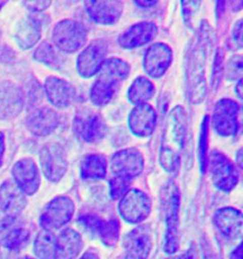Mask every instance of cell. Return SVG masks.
Returning <instances> with one entry per match:
<instances>
[{
	"label": "cell",
	"instance_id": "obj_1",
	"mask_svg": "<svg viewBox=\"0 0 243 259\" xmlns=\"http://www.w3.org/2000/svg\"><path fill=\"white\" fill-rule=\"evenodd\" d=\"M210 32V27L204 21L190 44L186 56L189 99L194 105L202 103L206 95L205 69L211 40Z\"/></svg>",
	"mask_w": 243,
	"mask_h": 259
},
{
	"label": "cell",
	"instance_id": "obj_2",
	"mask_svg": "<svg viewBox=\"0 0 243 259\" xmlns=\"http://www.w3.org/2000/svg\"><path fill=\"white\" fill-rule=\"evenodd\" d=\"M186 126L187 115L184 107L176 106L167 116L159 145V164L167 172H174L180 165Z\"/></svg>",
	"mask_w": 243,
	"mask_h": 259
},
{
	"label": "cell",
	"instance_id": "obj_3",
	"mask_svg": "<svg viewBox=\"0 0 243 259\" xmlns=\"http://www.w3.org/2000/svg\"><path fill=\"white\" fill-rule=\"evenodd\" d=\"M160 202L165 215L166 236L164 251L172 255L180 248V203L181 196L173 181H168L160 191Z\"/></svg>",
	"mask_w": 243,
	"mask_h": 259
},
{
	"label": "cell",
	"instance_id": "obj_4",
	"mask_svg": "<svg viewBox=\"0 0 243 259\" xmlns=\"http://www.w3.org/2000/svg\"><path fill=\"white\" fill-rule=\"evenodd\" d=\"M89 36L87 27L74 19H64L53 28L52 40L53 45L66 54H75L83 48Z\"/></svg>",
	"mask_w": 243,
	"mask_h": 259
},
{
	"label": "cell",
	"instance_id": "obj_5",
	"mask_svg": "<svg viewBox=\"0 0 243 259\" xmlns=\"http://www.w3.org/2000/svg\"><path fill=\"white\" fill-rule=\"evenodd\" d=\"M72 125L76 136L89 144L99 143L106 135V123L103 115L91 107H80L76 110Z\"/></svg>",
	"mask_w": 243,
	"mask_h": 259
},
{
	"label": "cell",
	"instance_id": "obj_6",
	"mask_svg": "<svg viewBox=\"0 0 243 259\" xmlns=\"http://www.w3.org/2000/svg\"><path fill=\"white\" fill-rule=\"evenodd\" d=\"M206 166L213 184L219 190L229 193L237 185L239 181L237 169L225 154L213 150L208 157Z\"/></svg>",
	"mask_w": 243,
	"mask_h": 259
},
{
	"label": "cell",
	"instance_id": "obj_7",
	"mask_svg": "<svg viewBox=\"0 0 243 259\" xmlns=\"http://www.w3.org/2000/svg\"><path fill=\"white\" fill-rule=\"evenodd\" d=\"M239 117L240 107L235 101L220 100L213 111V128L221 137H234L239 130Z\"/></svg>",
	"mask_w": 243,
	"mask_h": 259
},
{
	"label": "cell",
	"instance_id": "obj_8",
	"mask_svg": "<svg viewBox=\"0 0 243 259\" xmlns=\"http://www.w3.org/2000/svg\"><path fill=\"white\" fill-rule=\"evenodd\" d=\"M151 200L139 189H129L121 198L118 210L122 219L130 224H139L151 213Z\"/></svg>",
	"mask_w": 243,
	"mask_h": 259
},
{
	"label": "cell",
	"instance_id": "obj_9",
	"mask_svg": "<svg viewBox=\"0 0 243 259\" xmlns=\"http://www.w3.org/2000/svg\"><path fill=\"white\" fill-rule=\"evenodd\" d=\"M39 162L43 175L51 183H58L68 170L66 152L60 145L48 143L39 152Z\"/></svg>",
	"mask_w": 243,
	"mask_h": 259
},
{
	"label": "cell",
	"instance_id": "obj_10",
	"mask_svg": "<svg viewBox=\"0 0 243 259\" xmlns=\"http://www.w3.org/2000/svg\"><path fill=\"white\" fill-rule=\"evenodd\" d=\"M75 205L73 200L66 196L53 198L40 215V226L43 230L53 231L65 226L73 217Z\"/></svg>",
	"mask_w": 243,
	"mask_h": 259
},
{
	"label": "cell",
	"instance_id": "obj_11",
	"mask_svg": "<svg viewBox=\"0 0 243 259\" xmlns=\"http://www.w3.org/2000/svg\"><path fill=\"white\" fill-rule=\"evenodd\" d=\"M144 167V156L134 148H126L115 153L110 160V171L112 177L133 181L140 175Z\"/></svg>",
	"mask_w": 243,
	"mask_h": 259
},
{
	"label": "cell",
	"instance_id": "obj_12",
	"mask_svg": "<svg viewBox=\"0 0 243 259\" xmlns=\"http://www.w3.org/2000/svg\"><path fill=\"white\" fill-rule=\"evenodd\" d=\"M152 230L148 224L139 225L126 236L120 259H147L152 249Z\"/></svg>",
	"mask_w": 243,
	"mask_h": 259
},
{
	"label": "cell",
	"instance_id": "obj_13",
	"mask_svg": "<svg viewBox=\"0 0 243 259\" xmlns=\"http://www.w3.org/2000/svg\"><path fill=\"white\" fill-rule=\"evenodd\" d=\"M107 44L104 39H96L86 47L78 55L76 68L84 78H91L98 73L102 64L106 59Z\"/></svg>",
	"mask_w": 243,
	"mask_h": 259
},
{
	"label": "cell",
	"instance_id": "obj_14",
	"mask_svg": "<svg viewBox=\"0 0 243 259\" xmlns=\"http://www.w3.org/2000/svg\"><path fill=\"white\" fill-rule=\"evenodd\" d=\"M13 181L26 196L34 195L40 188L41 177L37 164L31 158L17 160L12 168Z\"/></svg>",
	"mask_w": 243,
	"mask_h": 259
},
{
	"label": "cell",
	"instance_id": "obj_15",
	"mask_svg": "<svg viewBox=\"0 0 243 259\" xmlns=\"http://www.w3.org/2000/svg\"><path fill=\"white\" fill-rule=\"evenodd\" d=\"M173 59L171 48L165 43H155L149 47L144 56V71L154 79L163 76L169 69Z\"/></svg>",
	"mask_w": 243,
	"mask_h": 259
},
{
	"label": "cell",
	"instance_id": "obj_16",
	"mask_svg": "<svg viewBox=\"0 0 243 259\" xmlns=\"http://www.w3.org/2000/svg\"><path fill=\"white\" fill-rule=\"evenodd\" d=\"M25 104L24 92L11 81L0 82V120H13L21 113Z\"/></svg>",
	"mask_w": 243,
	"mask_h": 259
},
{
	"label": "cell",
	"instance_id": "obj_17",
	"mask_svg": "<svg viewBox=\"0 0 243 259\" xmlns=\"http://www.w3.org/2000/svg\"><path fill=\"white\" fill-rule=\"evenodd\" d=\"M44 92L53 107H68L75 102L77 91L67 80L56 76L46 78Z\"/></svg>",
	"mask_w": 243,
	"mask_h": 259
},
{
	"label": "cell",
	"instance_id": "obj_18",
	"mask_svg": "<svg viewBox=\"0 0 243 259\" xmlns=\"http://www.w3.org/2000/svg\"><path fill=\"white\" fill-rule=\"evenodd\" d=\"M84 6L89 16L95 23L104 26L117 23L124 10V3L122 1L88 0L84 2Z\"/></svg>",
	"mask_w": 243,
	"mask_h": 259
},
{
	"label": "cell",
	"instance_id": "obj_19",
	"mask_svg": "<svg viewBox=\"0 0 243 259\" xmlns=\"http://www.w3.org/2000/svg\"><path fill=\"white\" fill-rule=\"evenodd\" d=\"M26 195L13 179H8L0 185V211L7 218L16 219L27 206Z\"/></svg>",
	"mask_w": 243,
	"mask_h": 259
},
{
	"label": "cell",
	"instance_id": "obj_20",
	"mask_svg": "<svg viewBox=\"0 0 243 259\" xmlns=\"http://www.w3.org/2000/svg\"><path fill=\"white\" fill-rule=\"evenodd\" d=\"M158 27L153 22L143 21L130 26L118 36L119 46L126 50H133L144 46L156 37Z\"/></svg>",
	"mask_w": 243,
	"mask_h": 259
},
{
	"label": "cell",
	"instance_id": "obj_21",
	"mask_svg": "<svg viewBox=\"0 0 243 259\" xmlns=\"http://www.w3.org/2000/svg\"><path fill=\"white\" fill-rule=\"evenodd\" d=\"M59 115L51 107H41L33 109L26 119V127L37 137L52 134L59 125Z\"/></svg>",
	"mask_w": 243,
	"mask_h": 259
},
{
	"label": "cell",
	"instance_id": "obj_22",
	"mask_svg": "<svg viewBox=\"0 0 243 259\" xmlns=\"http://www.w3.org/2000/svg\"><path fill=\"white\" fill-rule=\"evenodd\" d=\"M157 113L149 104H142L134 107L129 116V127L137 137H149L155 131Z\"/></svg>",
	"mask_w": 243,
	"mask_h": 259
},
{
	"label": "cell",
	"instance_id": "obj_23",
	"mask_svg": "<svg viewBox=\"0 0 243 259\" xmlns=\"http://www.w3.org/2000/svg\"><path fill=\"white\" fill-rule=\"evenodd\" d=\"M214 223L220 235L229 240H235L242 236V213L233 207L219 209L214 214Z\"/></svg>",
	"mask_w": 243,
	"mask_h": 259
},
{
	"label": "cell",
	"instance_id": "obj_24",
	"mask_svg": "<svg viewBox=\"0 0 243 259\" xmlns=\"http://www.w3.org/2000/svg\"><path fill=\"white\" fill-rule=\"evenodd\" d=\"M42 22L34 16H28L20 20L15 31V42L22 50L35 46L41 38Z\"/></svg>",
	"mask_w": 243,
	"mask_h": 259
},
{
	"label": "cell",
	"instance_id": "obj_25",
	"mask_svg": "<svg viewBox=\"0 0 243 259\" xmlns=\"http://www.w3.org/2000/svg\"><path fill=\"white\" fill-rule=\"evenodd\" d=\"M84 247L81 235L71 228L62 230L56 236L55 259H76Z\"/></svg>",
	"mask_w": 243,
	"mask_h": 259
},
{
	"label": "cell",
	"instance_id": "obj_26",
	"mask_svg": "<svg viewBox=\"0 0 243 259\" xmlns=\"http://www.w3.org/2000/svg\"><path fill=\"white\" fill-rule=\"evenodd\" d=\"M130 73V66L120 58H106L99 69L97 79L104 80L111 84H118L126 80Z\"/></svg>",
	"mask_w": 243,
	"mask_h": 259
},
{
	"label": "cell",
	"instance_id": "obj_27",
	"mask_svg": "<svg viewBox=\"0 0 243 259\" xmlns=\"http://www.w3.org/2000/svg\"><path fill=\"white\" fill-rule=\"evenodd\" d=\"M81 177L84 180L100 181L106 178L107 161L101 154L86 155L80 165Z\"/></svg>",
	"mask_w": 243,
	"mask_h": 259
},
{
	"label": "cell",
	"instance_id": "obj_28",
	"mask_svg": "<svg viewBox=\"0 0 243 259\" xmlns=\"http://www.w3.org/2000/svg\"><path fill=\"white\" fill-rule=\"evenodd\" d=\"M155 93V87L151 81L144 76L137 77L129 87L128 97L129 102L135 106L146 104Z\"/></svg>",
	"mask_w": 243,
	"mask_h": 259
},
{
	"label": "cell",
	"instance_id": "obj_29",
	"mask_svg": "<svg viewBox=\"0 0 243 259\" xmlns=\"http://www.w3.org/2000/svg\"><path fill=\"white\" fill-rule=\"evenodd\" d=\"M33 252L39 259H55L56 236L53 231L42 230L38 234L33 243Z\"/></svg>",
	"mask_w": 243,
	"mask_h": 259
},
{
	"label": "cell",
	"instance_id": "obj_30",
	"mask_svg": "<svg viewBox=\"0 0 243 259\" xmlns=\"http://www.w3.org/2000/svg\"><path fill=\"white\" fill-rule=\"evenodd\" d=\"M118 84H111L101 79H96L91 85L90 98L91 103L96 107H103L107 105L118 90Z\"/></svg>",
	"mask_w": 243,
	"mask_h": 259
},
{
	"label": "cell",
	"instance_id": "obj_31",
	"mask_svg": "<svg viewBox=\"0 0 243 259\" xmlns=\"http://www.w3.org/2000/svg\"><path fill=\"white\" fill-rule=\"evenodd\" d=\"M120 222L117 219H111L109 221H104L98 231L99 237L106 247H114L120 237Z\"/></svg>",
	"mask_w": 243,
	"mask_h": 259
},
{
	"label": "cell",
	"instance_id": "obj_32",
	"mask_svg": "<svg viewBox=\"0 0 243 259\" xmlns=\"http://www.w3.org/2000/svg\"><path fill=\"white\" fill-rule=\"evenodd\" d=\"M33 58L37 62H40L47 66L55 67L59 64V54L55 47L49 42H41L33 53Z\"/></svg>",
	"mask_w": 243,
	"mask_h": 259
},
{
	"label": "cell",
	"instance_id": "obj_33",
	"mask_svg": "<svg viewBox=\"0 0 243 259\" xmlns=\"http://www.w3.org/2000/svg\"><path fill=\"white\" fill-rule=\"evenodd\" d=\"M30 232L27 229H15L3 238V246L10 251H19L28 243Z\"/></svg>",
	"mask_w": 243,
	"mask_h": 259
},
{
	"label": "cell",
	"instance_id": "obj_34",
	"mask_svg": "<svg viewBox=\"0 0 243 259\" xmlns=\"http://www.w3.org/2000/svg\"><path fill=\"white\" fill-rule=\"evenodd\" d=\"M207 131H208V117L206 116L200 127L199 142H198V158L200 169L205 172L207 164Z\"/></svg>",
	"mask_w": 243,
	"mask_h": 259
},
{
	"label": "cell",
	"instance_id": "obj_35",
	"mask_svg": "<svg viewBox=\"0 0 243 259\" xmlns=\"http://www.w3.org/2000/svg\"><path fill=\"white\" fill-rule=\"evenodd\" d=\"M131 181L125 180L118 177H111L109 180V192L110 197L114 200L120 199V198L129 190Z\"/></svg>",
	"mask_w": 243,
	"mask_h": 259
},
{
	"label": "cell",
	"instance_id": "obj_36",
	"mask_svg": "<svg viewBox=\"0 0 243 259\" xmlns=\"http://www.w3.org/2000/svg\"><path fill=\"white\" fill-rule=\"evenodd\" d=\"M227 79L230 80H240L242 79V56L241 55H234L227 62L226 69Z\"/></svg>",
	"mask_w": 243,
	"mask_h": 259
},
{
	"label": "cell",
	"instance_id": "obj_37",
	"mask_svg": "<svg viewBox=\"0 0 243 259\" xmlns=\"http://www.w3.org/2000/svg\"><path fill=\"white\" fill-rule=\"evenodd\" d=\"M78 221L83 225L85 228L89 230L92 234L97 235L98 234L99 228L103 222V219L99 218L96 214L92 213H86L81 215Z\"/></svg>",
	"mask_w": 243,
	"mask_h": 259
},
{
	"label": "cell",
	"instance_id": "obj_38",
	"mask_svg": "<svg viewBox=\"0 0 243 259\" xmlns=\"http://www.w3.org/2000/svg\"><path fill=\"white\" fill-rule=\"evenodd\" d=\"M200 1H182V15L184 22L187 24V26H190L191 20L197 13Z\"/></svg>",
	"mask_w": 243,
	"mask_h": 259
},
{
	"label": "cell",
	"instance_id": "obj_39",
	"mask_svg": "<svg viewBox=\"0 0 243 259\" xmlns=\"http://www.w3.org/2000/svg\"><path fill=\"white\" fill-rule=\"evenodd\" d=\"M52 1H23V5L31 13L38 14L49 8Z\"/></svg>",
	"mask_w": 243,
	"mask_h": 259
},
{
	"label": "cell",
	"instance_id": "obj_40",
	"mask_svg": "<svg viewBox=\"0 0 243 259\" xmlns=\"http://www.w3.org/2000/svg\"><path fill=\"white\" fill-rule=\"evenodd\" d=\"M232 40L237 49L242 48V19L235 22L232 31Z\"/></svg>",
	"mask_w": 243,
	"mask_h": 259
},
{
	"label": "cell",
	"instance_id": "obj_41",
	"mask_svg": "<svg viewBox=\"0 0 243 259\" xmlns=\"http://www.w3.org/2000/svg\"><path fill=\"white\" fill-rule=\"evenodd\" d=\"M5 154V135L0 131V168L3 164V158Z\"/></svg>",
	"mask_w": 243,
	"mask_h": 259
},
{
	"label": "cell",
	"instance_id": "obj_42",
	"mask_svg": "<svg viewBox=\"0 0 243 259\" xmlns=\"http://www.w3.org/2000/svg\"><path fill=\"white\" fill-rule=\"evenodd\" d=\"M242 243H240L230 253V259H242Z\"/></svg>",
	"mask_w": 243,
	"mask_h": 259
},
{
	"label": "cell",
	"instance_id": "obj_43",
	"mask_svg": "<svg viewBox=\"0 0 243 259\" xmlns=\"http://www.w3.org/2000/svg\"><path fill=\"white\" fill-rule=\"evenodd\" d=\"M134 2L137 6H139L141 8H151L158 3V1H140V0L134 1Z\"/></svg>",
	"mask_w": 243,
	"mask_h": 259
},
{
	"label": "cell",
	"instance_id": "obj_44",
	"mask_svg": "<svg viewBox=\"0 0 243 259\" xmlns=\"http://www.w3.org/2000/svg\"><path fill=\"white\" fill-rule=\"evenodd\" d=\"M79 259H100V257H99V254L96 251L90 249V250L85 251L83 255Z\"/></svg>",
	"mask_w": 243,
	"mask_h": 259
},
{
	"label": "cell",
	"instance_id": "obj_45",
	"mask_svg": "<svg viewBox=\"0 0 243 259\" xmlns=\"http://www.w3.org/2000/svg\"><path fill=\"white\" fill-rule=\"evenodd\" d=\"M235 162L237 164L238 168L241 170L242 169V148H239L235 155Z\"/></svg>",
	"mask_w": 243,
	"mask_h": 259
},
{
	"label": "cell",
	"instance_id": "obj_46",
	"mask_svg": "<svg viewBox=\"0 0 243 259\" xmlns=\"http://www.w3.org/2000/svg\"><path fill=\"white\" fill-rule=\"evenodd\" d=\"M235 92L239 100H242V79L238 80L235 85Z\"/></svg>",
	"mask_w": 243,
	"mask_h": 259
},
{
	"label": "cell",
	"instance_id": "obj_47",
	"mask_svg": "<svg viewBox=\"0 0 243 259\" xmlns=\"http://www.w3.org/2000/svg\"><path fill=\"white\" fill-rule=\"evenodd\" d=\"M177 259H194L193 258V255H192V253L190 252V251H187V252H184V253H182L181 254L180 256H178Z\"/></svg>",
	"mask_w": 243,
	"mask_h": 259
},
{
	"label": "cell",
	"instance_id": "obj_48",
	"mask_svg": "<svg viewBox=\"0 0 243 259\" xmlns=\"http://www.w3.org/2000/svg\"><path fill=\"white\" fill-rule=\"evenodd\" d=\"M6 3H7V1H0V10L6 5Z\"/></svg>",
	"mask_w": 243,
	"mask_h": 259
},
{
	"label": "cell",
	"instance_id": "obj_49",
	"mask_svg": "<svg viewBox=\"0 0 243 259\" xmlns=\"http://www.w3.org/2000/svg\"><path fill=\"white\" fill-rule=\"evenodd\" d=\"M166 259H177V257H174V256H170V257H167Z\"/></svg>",
	"mask_w": 243,
	"mask_h": 259
},
{
	"label": "cell",
	"instance_id": "obj_50",
	"mask_svg": "<svg viewBox=\"0 0 243 259\" xmlns=\"http://www.w3.org/2000/svg\"><path fill=\"white\" fill-rule=\"evenodd\" d=\"M1 35H2V31H1V29H0V39H1Z\"/></svg>",
	"mask_w": 243,
	"mask_h": 259
},
{
	"label": "cell",
	"instance_id": "obj_51",
	"mask_svg": "<svg viewBox=\"0 0 243 259\" xmlns=\"http://www.w3.org/2000/svg\"><path fill=\"white\" fill-rule=\"evenodd\" d=\"M25 259H33V258H31V257H30V256H26V258Z\"/></svg>",
	"mask_w": 243,
	"mask_h": 259
},
{
	"label": "cell",
	"instance_id": "obj_52",
	"mask_svg": "<svg viewBox=\"0 0 243 259\" xmlns=\"http://www.w3.org/2000/svg\"><path fill=\"white\" fill-rule=\"evenodd\" d=\"M0 259H4V258H2V257H1V256H0Z\"/></svg>",
	"mask_w": 243,
	"mask_h": 259
}]
</instances>
